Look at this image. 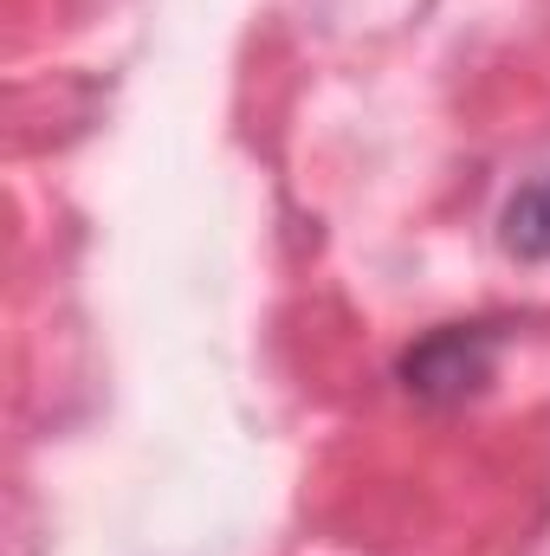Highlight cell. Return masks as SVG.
<instances>
[{
	"label": "cell",
	"instance_id": "1",
	"mask_svg": "<svg viewBox=\"0 0 550 556\" xmlns=\"http://www.w3.org/2000/svg\"><path fill=\"white\" fill-rule=\"evenodd\" d=\"M499 350H505V330L492 324H440L402 350L396 376L421 408H460L499 376Z\"/></svg>",
	"mask_w": 550,
	"mask_h": 556
},
{
	"label": "cell",
	"instance_id": "2",
	"mask_svg": "<svg viewBox=\"0 0 550 556\" xmlns=\"http://www.w3.org/2000/svg\"><path fill=\"white\" fill-rule=\"evenodd\" d=\"M499 240H505L512 260L545 266L550 260V181H525V188L505 201V214H499Z\"/></svg>",
	"mask_w": 550,
	"mask_h": 556
}]
</instances>
